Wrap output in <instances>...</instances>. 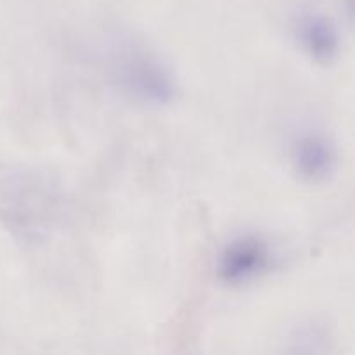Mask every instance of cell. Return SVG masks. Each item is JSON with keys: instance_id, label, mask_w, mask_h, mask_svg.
Masks as SVG:
<instances>
[{"instance_id": "obj_3", "label": "cell", "mask_w": 355, "mask_h": 355, "mask_svg": "<svg viewBox=\"0 0 355 355\" xmlns=\"http://www.w3.org/2000/svg\"><path fill=\"white\" fill-rule=\"evenodd\" d=\"M291 165L300 179L319 184L333 177L338 166V153L331 139L322 132L304 130L295 135L290 148Z\"/></svg>"}, {"instance_id": "obj_2", "label": "cell", "mask_w": 355, "mask_h": 355, "mask_svg": "<svg viewBox=\"0 0 355 355\" xmlns=\"http://www.w3.org/2000/svg\"><path fill=\"white\" fill-rule=\"evenodd\" d=\"M272 266L270 246L257 236L236 238L222 250L217 276L229 286H241L263 276Z\"/></svg>"}, {"instance_id": "obj_1", "label": "cell", "mask_w": 355, "mask_h": 355, "mask_svg": "<svg viewBox=\"0 0 355 355\" xmlns=\"http://www.w3.org/2000/svg\"><path fill=\"white\" fill-rule=\"evenodd\" d=\"M106 64L120 92L142 106H170L179 94L172 68L149 45L132 35L111 38Z\"/></svg>"}, {"instance_id": "obj_4", "label": "cell", "mask_w": 355, "mask_h": 355, "mask_svg": "<svg viewBox=\"0 0 355 355\" xmlns=\"http://www.w3.org/2000/svg\"><path fill=\"white\" fill-rule=\"evenodd\" d=\"M297 37L312 61L331 64L340 54V35L335 23L321 12H305L297 21Z\"/></svg>"}]
</instances>
